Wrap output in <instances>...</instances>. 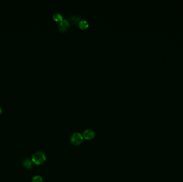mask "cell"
Wrapping results in <instances>:
<instances>
[{"label": "cell", "instance_id": "obj_2", "mask_svg": "<svg viewBox=\"0 0 183 182\" xmlns=\"http://www.w3.org/2000/svg\"><path fill=\"white\" fill-rule=\"evenodd\" d=\"M84 141L83 136L79 132H76L70 138V141L72 145L78 146L81 145Z\"/></svg>", "mask_w": 183, "mask_h": 182}, {"label": "cell", "instance_id": "obj_6", "mask_svg": "<svg viewBox=\"0 0 183 182\" xmlns=\"http://www.w3.org/2000/svg\"><path fill=\"white\" fill-rule=\"evenodd\" d=\"M79 27L81 29H86L89 27V22H87V21H85V20H82V21H80L79 22Z\"/></svg>", "mask_w": 183, "mask_h": 182}, {"label": "cell", "instance_id": "obj_9", "mask_svg": "<svg viewBox=\"0 0 183 182\" xmlns=\"http://www.w3.org/2000/svg\"><path fill=\"white\" fill-rule=\"evenodd\" d=\"M2 112V108H1V106H0V115L1 114Z\"/></svg>", "mask_w": 183, "mask_h": 182}, {"label": "cell", "instance_id": "obj_3", "mask_svg": "<svg viewBox=\"0 0 183 182\" xmlns=\"http://www.w3.org/2000/svg\"><path fill=\"white\" fill-rule=\"evenodd\" d=\"M95 134L94 132L91 129L85 130L83 134L84 139L87 140V141H89V140L93 139L95 137Z\"/></svg>", "mask_w": 183, "mask_h": 182}, {"label": "cell", "instance_id": "obj_8", "mask_svg": "<svg viewBox=\"0 0 183 182\" xmlns=\"http://www.w3.org/2000/svg\"><path fill=\"white\" fill-rule=\"evenodd\" d=\"M32 182H43V177L39 175L35 176L32 179Z\"/></svg>", "mask_w": 183, "mask_h": 182}, {"label": "cell", "instance_id": "obj_4", "mask_svg": "<svg viewBox=\"0 0 183 182\" xmlns=\"http://www.w3.org/2000/svg\"><path fill=\"white\" fill-rule=\"evenodd\" d=\"M70 26V22L68 19H63L61 21L59 25V30L61 31H65Z\"/></svg>", "mask_w": 183, "mask_h": 182}, {"label": "cell", "instance_id": "obj_5", "mask_svg": "<svg viewBox=\"0 0 183 182\" xmlns=\"http://www.w3.org/2000/svg\"><path fill=\"white\" fill-rule=\"evenodd\" d=\"M33 164L32 160L30 159H26L23 162V165H24V167L26 168V169H32L33 168Z\"/></svg>", "mask_w": 183, "mask_h": 182}, {"label": "cell", "instance_id": "obj_1", "mask_svg": "<svg viewBox=\"0 0 183 182\" xmlns=\"http://www.w3.org/2000/svg\"><path fill=\"white\" fill-rule=\"evenodd\" d=\"M32 160L35 165H41L46 160V155L43 152H37L33 154Z\"/></svg>", "mask_w": 183, "mask_h": 182}, {"label": "cell", "instance_id": "obj_7", "mask_svg": "<svg viewBox=\"0 0 183 182\" xmlns=\"http://www.w3.org/2000/svg\"><path fill=\"white\" fill-rule=\"evenodd\" d=\"M53 18L54 19V21H56V22L62 21L63 20L62 16L58 12L54 13L53 15Z\"/></svg>", "mask_w": 183, "mask_h": 182}]
</instances>
